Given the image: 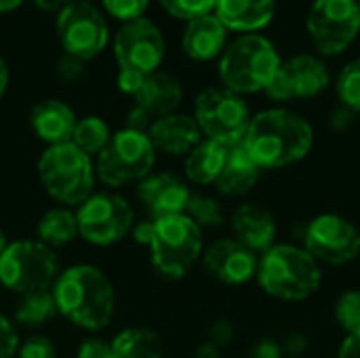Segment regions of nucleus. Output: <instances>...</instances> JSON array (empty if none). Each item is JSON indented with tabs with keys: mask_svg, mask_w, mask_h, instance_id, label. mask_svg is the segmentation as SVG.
Instances as JSON below:
<instances>
[{
	"mask_svg": "<svg viewBox=\"0 0 360 358\" xmlns=\"http://www.w3.org/2000/svg\"><path fill=\"white\" fill-rule=\"evenodd\" d=\"M314 141L316 133L306 116L274 106L251 116L243 146L262 171H281L306 160Z\"/></svg>",
	"mask_w": 360,
	"mask_h": 358,
	"instance_id": "nucleus-1",
	"label": "nucleus"
},
{
	"mask_svg": "<svg viewBox=\"0 0 360 358\" xmlns=\"http://www.w3.org/2000/svg\"><path fill=\"white\" fill-rule=\"evenodd\" d=\"M59 317L89 333L105 329L116 312V291L108 274L91 264H74L59 272L51 287Z\"/></svg>",
	"mask_w": 360,
	"mask_h": 358,
	"instance_id": "nucleus-2",
	"label": "nucleus"
},
{
	"mask_svg": "<svg viewBox=\"0 0 360 358\" xmlns=\"http://www.w3.org/2000/svg\"><path fill=\"white\" fill-rule=\"evenodd\" d=\"M259 289L272 300L297 304L316 295L323 287V266L295 243H276L259 255L255 276Z\"/></svg>",
	"mask_w": 360,
	"mask_h": 358,
	"instance_id": "nucleus-3",
	"label": "nucleus"
},
{
	"mask_svg": "<svg viewBox=\"0 0 360 358\" xmlns=\"http://www.w3.org/2000/svg\"><path fill=\"white\" fill-rule=\"evenodd\" d=\"M281 63L283 57L268 36L240 34L217 59L219 84L240 97L266 93Z\"/></svg>",
	"mask_w": 360,
	"mask_h": 358,
	"instance_id": "nucleus-4",
	"label": "nucleus"
},
{
	"mask_svg": "<svg viewBox=\"0 0 360 358\" xmlns=\"http://www.w3.org/2000/svg\"><path fill=\"white\" fill-rule=\"evenodd\" d=\"M44 192L63 207L82 205L95 188V160L80 152L72 141L49 146L36 165Z\"/></svg>",
	"mask_w": 360,
	"mask_h": 358,
	"instance_id": "nucleus-5",
	"label": "nucleus"
},
{
	"mask_svg": "<svg viewBox=\"0 0 360 358\" xmlns=\"http://www.w3.org/2000/svg\"><path fill=\"white\" fill-rule=\"evenodd\" d=\"M150 262L167 281H181L200 262L205 251L202 230L188 215L154 219Z\"/></svg>",
	"mask_w": 360,
	"mask_h": 358,
	"instance_id": "nucleus-6",
	"label": "nucleus"
},
{
	"mask_svg": "<svg viewBox=\"0 0 360 358\" xmlns=\"http://www.w3.org/2000/svg\"><path fill=\"white\" fill-rule=\"evenodd\" d=\"M156 148L148 133L120 129L95 158V175L108 188H124L146 179L156 165Z\"/></svg>",
	"mask_w": 360,
	"mask_h": 358,
	"instance_id": "nucleus-7",
	"label": "nucleus"
},
{
	"mask_svg": "<svg viewBox=\"0 0 360 358\" xmlns=\"http://www.w3.org/2000/svg\"><path fill=\"white\" fill-rule=\"evenodd\" d=\"M59 272L55 251L38 238L13 241L0 253V285L17 295L51 289Z\"/></svg>",
	"mask_w": 360,
	"mask_h": 358,
	"instance_id": "nucleus-8",
	"label": "nucleus"
},
{
	"mask_svg": "<svg viewBox=\"0 0 360 358\" xmlns=\"http://www.w3.org/2000/svg\"><path fill=\"white\" fill-rule=\"evenodd\" d=\"M192 116L205 139L232 148L245 139L253 114L245 97L219 84L207 87L196 95Z\"/></svg>",
	"mask_w": 360,
	"mask_h": 358,
	"instance_id": "nucleus-9",
	"label": "nucleus"
},
{
	"mask_svg": "<svg viewBox=\"0 0 360 358\" xmlns=\"http://www.w3.org/2000/svg\"><path fill=\"white\" fill-rule=\"evenodd\" d=\"M306 32L323 59L346 53L360 36L356 0H312L306 15Z\"/></svg>",
	"mask_w": 360,
	"mask_h": 358,
	"instance_id": "nucleus-10",
	"label": "nucleus"
},
{
	"mask_svg": "<svg viewBox=\"0 0 360 358\" xmlns=\"http://www.w3.org/2000/svg\"><path fill=\"white\" fill-rule=\"evenodd\" d=\"M55 32L65 55L91 61L110 44V25L103 11L89 0H72L55 17Z\"/></svg>",
	"mask_w": 360,
	"mask_h": 358,
	"instance_id": "nucleus-11",
	"label": "nucleus"
},
{
	"mask_svg": "<svg viewBox=\"0 0 360 358\" xmlns=\"http://www.w3.org/2000/svg\"><path fill=\"white\" fill-rule=\"evenodd\" d=\"M78 236L95 247H112L131 236L135 211L131 203L116 192H93L76 207Z\"/></svg>",
	"mask_w": 360,
	"mask_h": 358,
	"instance_id": "nucleus-12",
	"label": "nucleus"
},
{
	"mask_svg": "<svg viewBox=\"0 0 360 358\" xmlns=\"http://www.w3.org/2000/svg\"><path fill=\"white\" fill-rule=\"evenodd\" d=\"M302 247L321 266H348L360 257V228L340 213H319L304 226Z\"/></svg>",
	"mask_w": 360,
	"mask_h": 358,
	"instance_id": "nucleus-13",
	"label": "nucleus"
},
{
	"mask_svg": "<svg viewBox=\"0 0 360 358\" xmlns=\"http://www.w3.org/2000/svg\"><path fill=\"white\" fill-rule=\"evenodd\" d=\"M331 70L316 53H297L283 59L266 97L274 103H293L321 97L331 87Z\"/></svg>",
	"mask_w": 360,
	"mask_h": 358,
	"instance_id": "nucleus-14",
	"label": "nucleus"
},
{
	"mask_svg": "<svg viewBox=\"0 0 360 358\" xmlns=\"http://www.w3.org/2000/svg\"><path fill=\"white\" fill-rule=\"evenodd\" d=\"M112 51L120 70H133L148 76L160 70L167 42L160 27L152 19L141 17L118 27Z\"/></svg>",
	"mask_w": 360,
	"mask_h": 358,
	"instance_id": "nucleus-15",
	"label": "nucleus"
},
{
	"mask_svg": "<svg viewBox=\"0 0 360 358\" xmlns=\"http://www.w3.org/2000/svg\"><path fill=\"white\" fill-rule=\"evenodd\" d=\"M207 274L221 285L243 287L257 276L259 255L238 243L234 236H224L205 247L200 257Z\"/></svg>",
	"mask_w": 360,
	"mask_h": 358,
	"instance_id": "nucleus-16",
	"label": "nucleus"
},
{
	"mask_svg": "<svg viewBox=\"0 0 360 358\" xmlns=\"http://www.w3.org/2000/svg\"><path fill=\"white\" fill-rule=\"evenodd\" d=\"M192 196L190 184L169 171L150 173L146 179L137 184V198L148 211L150 219L184 215L188 200Z\"/></svg>",
	"mask_w": 360,
	"mask_h": 358,
	"instance_id": "nucleus-17",
	"label": "nucleus"
},
{
	"mask_svg": "<svg viewBox=\"0 0 360 358\" xmlns=\"http://www.w3.org/2000/svg\"><path fill=\"white\" fill-rule=\"evenodd\" d=\"M232 236L257 255L278 243V222L270 209L257 203H243L230 215Z\"/></svg>",
	"mask_w": 360,
	"mask_h": 358,
	"instance_id": "nucleus-18",
	"label": "nucleus"
},
{
	"mask_svg": "<svg viewBox=\"0 0 360 358\" xmlns=\"http://www.w3.org/2000/svg\"><path fill=\"white\" fill-rule=\"evenodd\" d=\"M228 36L230 32L226 25L215 17V13H209L186 23L181 34V51L196 63L217 61L230 42Z\"/></svg>",
	"mask_w": 360,
	"mask_h": 358,
	"instance_id": "nucleus-19",
	"label": "nucleus"
},
{
	"mask_svg": "<svg viewBox=\"0 0 360 358\" xmlns=\"http://www.w3.org/2000/svg\"><path fill=\"white\" fill-rule=\"evenodd\" d=\"M148 135L156 152H162L169 156H188L205 139L194 116L184 114V112H173V114L156 118Z\"/></svg>",
	"mask_w": 360,
	"mask_h": 358,
	"instance_id": "nucleus-20",
	"label": "nucleus"
},
{
	"mask_svg": "<svg viewBox=\"0 0 360 358\" xmlns=\"http://www.w3.org/2000/svg\"><path fill=\"white\" fill-rule=\"evenodd\" d=\"M213 13L228 32L262 34L276 17V0H215Z\"/></svg>",
	"mask_w": 360,
	"mask_h": 358,
	"instance_id": "nucleus-21",
	"label": "nucleus"
},
{
	"mask_svg": "<svg viewBox=\"0 0 360 358\" xmlns=\"http://www.w3.org/2000/svg\"><path fill=\"white\" fill-rule=\"evenodd\" d=\"M76 122V112L61 99H42L30 112V129L46 148L72 141Z\"/></svg>",
	"mask_w": 360,
	"mask_h": 358,
	"instance_id": "nucleus-22",
	"label": "nucleus"
},
{
	"mask_svg": "<svg viewBox=\"0 0 360 358\" xmlns=\"http://www.w3.org/2000/svg\"><path fill=\"white\" fill-rule=\"evenodd\" d=\"M262 173L264 171L251 158V154L245 150V146L240 141V143L228 148V156H226L224 169L215 181V188L221 196L243 198L249 192H253V188L262 179Z\"/></svg>",
	"mask_w": 360,
	"mask_h": 358,
	"instance_id": "nucleus-23",
	"label": "nucleus"
},
{
	"mask_svg": "<svg viewBox=\"0 0 360 358\" xmlns=\"http://www.w3.org/2000/svg\"><path fill=\"white\" fill-rule=\"evenodd\" d=\"M133 99H135V106L146 110L156 120L160 116H167L179 110L184 101V87L173 74L158 70L146 76L139 93Z\"/></svg>",
	"mask_w": 360,
	"mask_h": 358,
	"instance_id": "nucleus-24",
	"label": "nucleus"
},
{
	"mask_svg": "<svg viewBox=\"0 0 360 358\" xmlns=\"http://www.w3.org/2000/svg\"><path fill=\"white\" fill-rule=\"evenodd\" d=\"M228 156V148L215 143L211 139H202L188 156H184V177L194 186H215L224 162Z\"/></svg>",
	"mask_w": 360,
	"mask_h": 358,
	"instance_id": "nucleus-25",
	"label": "nucleus"
},
{
	"mask_svg": "<svg viewBox=\"0 0 360 358\" xmlns=\"http://www.w3.org/2000/svg\"><path fill=\"white\" fill-rule=\"evenodd\" d=\"M110 344L112 358H162V340L150 327H127Z\"/></svg>",
	"mask_w": 360,
	"mask_h": 358,
	"instance_id": "nucleus-26",
	"label": "nucleus"
},
{
	"mask_svg": "<svg viewBox=\"0 0 360 358\" xmlns=\"http://www.w3.org/2000/svg\"><path fill=\"white\" fill-rule=\"evenodd\" d=\"M38 241L44 243L51 249L65 247L72 241L78 238V222H76V209L70 207H53L49 209L36 226Z\"/></svg>",
	"mask_w": 360,
	"mask_h": 358,
	"instance_id": "nucleus-27",
	"label": "nucleus"
},
{
	"mask_svg": "<svg viewBox=\"0 0 360 358\" xmlns=\"http://www.w3.org/2000/svg\"><path fill=\"white\" fill-rule=\"evenodd\" d=\"M57 314L59 312H57L53 291L42 289V291H32V293L21 295L13 312V323L25 329H40L46 323H51Z\"/></svg>",
	"mask_w": 360,
	"mask_h": 358,
	"instance_id": "nucleus-28",
	"label": "nucleus"
},
{
	"mask_svg": "<svg viewBox=\"0 0 360 358\" xmlns=\"http://www.w3.org/2000/svg\"><path fill=\"white\" fill-rule=\"evenodd\" d=\"M110 137H112V131H110L108 122L101 116L91 114V116L78 118L74 135H72V143L80 152H84L86 156H91L95 160L97 154L108 146Z\"/></svg>",
	"mask_w": 360,
	"mask_h": 358,
	"instance_id": "nucleus-29",
	"label": "nucleus"
},
{
	"mask_svg": "<svg viewBox=\"0 0 360 358\" xmlns=\"http://www.w3.org/2000/svg\"><path fill=\"white\" fill-rule=\"evenodd\" d=\"M200 230H207V228H219L224 226L226 222V213H224V207L219 205L217 198L209 196V194H194L190 196L188 200V207H186V213Z\"/></svg>",
	"mask_w": 360,
	"mask_h": 358,
	"instance_id": "nucleus-30",
	"label": "nucleus"
},
{
	"mask_svg": "<svg viewBox=\"0 0 360 358\" xmlns=\"http://www.w3.org/2000/svg\"><path fill=\"white\" fill-rule=\"evenodd\" d=\"M333 87H335V95H338V103L346 106L354 114H360V55L350 59L340 70Z\"/></svg>",
	"mask_w": 360,
	"mask_h": 358,
	"instance_id": "nucleus-31",
	"label": "nucleus"
},
{
	"mask_svg": "<svg viewBox=\"0 0 360 358\" xmlns=\"http://www.w3.org/2000/svg\"><path fill=\"white\" fill-rule=\"evenodd\" d=\"M333 319L344 335L360 331V289H346L333 304Z\"/></svg>",
	"mask_w": 360,
	"mask_h": 358,
	"instance_id": "nucleus-32",
	"label": "nucleus"
},
{
	"mask_svg": "<svg viewBox=\"0 0 360 358\" xmlns=\"http://www.w3.org/2000/svg\"><path fill=\"white\" fill-rule=\"evenodd\" d=\"M158 4L169 17L186 23L215 11V0H158Z\"/></svg>",
	"mask_w": 360,
	"mask_h": 358,
	"instance_id": "nucleus-33",
	"label": "nucleus"
},
{
	"mask_svg": "<svg viewBox=\"0 0 360 358\" xmlns=\"http://www.w3.org/2000/svg\"><path fill=\"white\" fill-rule=\"evenodd\" d=\"M101 6L112 19L120 23H129L146 17L150 0H101Z\"/></svg>",
	"mask_w": 360,
	"mask_h": 358,
	"instance_id": "nucleus-34",
	"label": "nucleus"
},
{
	"mask_svg": "<svg viewBox=\"0 0 360 358\" xmlns=\"http://www.w3.org/2000/svg\"><path fill=\"white\" fill-rule=\"evenodd\" d=\"M17 358H57V348L46 335H32L19 344Z\"/></svg>",
	"mask_w": 360,
	"mask_h": 358,
	"instance_id": "nucleus-35",
	"label": "nucleus"
},
{
	"mask_svg": "<svg viewBox=\"0 0 360 358\" xmlns=\"http://www.w3.org/2000/svg\"><path fill=\"white\" fill-rule=\"evenodd\" d=\"M19 331L13 319L0 314V358H15L19 350Z\"/></svg>",
	"mask_w": 360,
	"mask_h": 358,
	"instance_id": "nucleus-36",
	"label": "nucleus"
},
{
	"mask_svg": "<svg viewBox=\"0 0 360 358\" xmlns=\"http://www.w3.org/2000/svg\"><path fill=\"white\" fill-rule=\"evenodd\" d=\"M359 114H354L352 110H348L342 103H335L327 116V124L333 133H348L354 124H356Z\"/></svg>",
	"mask_w": 360,
	"mask_h": 358,
	"instance_id": "nucleus-37",
	"label": "nucleus"
},
{
	"mask_svg": "<svg viewBox=\"0 0 360 358\" xmlns=\"http://www.w3.org/2000/svg\"><path fill=\"white\" fill-rule=\"evenodd\" d=\"M281 346H283L285 358H304L310 350V338L304 331L295 329V331H289L281 340Z\"/></svg>",
	"mask_w": 360,
	"mask_h": 358,
	"instance_id": "nucleus-38",
	"label": "nucleus"
},
{
	"mask_svg": "<svg viewBox=\"0 0 360 358\" xmlns=\"http://www.w3.org/2000/svg\"><path fill=\"white\" fill-rule=\"evenodd\" d=\"M236 338V329L234 325L228 321V319H219L215 321L211 327H209V333H207V342L217 346L219 350H224L226 346H230Z\"/></svg>",
	"mask_w": 360,
	"mask_h": 358,
	"instance_id": "nucleus-39",
	"label": "nucleus"
},
{
	"mask_svg": "<svg viewBox=\"0 0 360 358\" xmlns=\"http://www.w3.org/2000/svg\"><path fill=\"white\" fill-rule=\"evenodd\" d=\"M84 65H86L84 61L61 53V57L57 59V76H59L61 82H68V84L78 82L82 78V74H84Z\"/></svg>",
	"mask_w": 360,
	"mask_h": 358,
	"instance_id": "nucleus-40",
	"label": "nucleus"
},
{
	"mask_svg": "<svg viewBox=\"0 0 360 358\" xmlns=\"http://www.w3.org/2000/svg\"><path fill=\"white\" fill-rule=\"evenodd\" d=\"M76 358H112V344L101 338H89L78 346Z\"/></svg>",
	"mask_w": 360,
	"mask_h": 358,
	"instance_id": "nucleus-41",
	"label": "nucleus"
},
{
	"mask_svg": "<svg viewBox=\"0 0 360 358\" xmlns=\"http://www.w3.org/2000/svg\"><path fill=\"white\" fill-rule=\"evenodd\" d=\"M247 358H285V352H283L281 340L262 338V340H257V342L249 348Z\"/></svg>",
	"mask_w": 360,
	"mask_h": 358,
	"instance_id": "nucleus-42",
	"label": "nucleus"
},
{
	"mask_svg": "<svg viewBox=\"0 0 360 358\" xmlns=\"http://www.w3.org/2000/svg\"><path fill=\"white\" fill-rule=\"evenodd\" d=\"M143 80H146V74H139L133 70H118V74H116L118 91H122L124 95H131V97H135L139 93Z\"/></svg>",
	"mask_w": 360,
	"mask_h": 358,
	"instance_id": "nucleus-43",
	"label": "nucleus"
},
{
	"mask_svg": "<svg viewBox=\"0 0 360 358\" xmlns=\"http://www.w3.org/2000/svg\"><path fill=\"white\" fill-rule=\"evenodd\" d=\"M152 122H154V118H152L146 110H141L139 106H133V108L129 110V114H127L124 129L148 133V131H150V127H152Z\"/></svg>",
	"mask_w": 360,
	"mask_h": 358,
	"instance_id": "nucleus-44",
	"label": "nucleus"
},
{
	"mask_svg": "<svg viewBox=\"0 0 360 358\" xmlns=\"http://www.w3.org/2000/svg\"><path fill=\"white\" fill-rule=\"evenodd\" d=\"M152 234H154V219H141V222H135L133 230H131V236L135 243L143 245V247H150V241H152Z\"/></svg>",
	"mask_w": 360,
	"mask_h": 358,
	"instance_id": "nucleus-45",
	"label": "nucleus"
},
{
	"mask_svg": "<svg viewBox=\"0 0 360 358\" xmlns=\"http://www.w3.org/2000/svg\"><path fill=\"white\" fill-rule=\"evenodd\" d=\"M335 358H360V331L359 333L344 335Z\"/></svg>",
	"mask_w": 360,
	"mask_h": 358,
	"instance_id": "nucleus-46",
	"label": "nucleus"
},
{
	"mask_svg": "<svg viewBox=\"0 0 360 358\" xmlns=\"http://www.w3.org/2000/svg\"><path fill=\"white\" fill-rule=\"evenodd\" d=\"M34 2V6L38 8V11H42V13H59L63 6H68L72 0H32Z\"/></svg>",
	"mask_w": 360,
	"mask_h": 358,
	"instance_id": "nucleus-47",
	"label": "nucleus"
},
{
	"mask_svg": "<svg viewBox=\"0 0 360 358\" xmlns=\"http://www.w3.org/2000/svg\"><path fill=\"white\" fill-rule=\"evenodd\" d=\"M192 358H224V350H219L217 346L209 344V342H202L196 350Z\"/></svg>",
	"mask_w": 360,
	"mask_h": 358,
	"instance_id": "nucleus-48",
	"label": "nucleus"
},
{
	"mask_svg": "<svg viewBox=\"0 0 360 358\" xmlns=\"http://www.w3.org/2000/svg\"><path fill=\"white\" fill-rule=\"evenodd\" d=\"M8 82H11V70H8L6 59L0 55V101H2V97H4V93H6V89H8Z\"/></svg>",
	"mask_w": 360,
	"mask_h": 358,
	"instance_id": "nucleus-49",
	"label": "nucleus"
},
{
	"mask_svg": "<svg viewBox=\"0 0 360 358\" xmlns=\"http://www.w3.org/2000/svg\"><path fill=\"white\" fill-rule=\"evenodd\" d=\"M23 4V0H0V15H8L17 11Z\"/></svg>",
	"mask_w": 360,
	"mask_h": 358,
	"instance_id": "nucleus-50",
	"label": "nucleus"
},
{
	"mask_svg": "<svg viewBox=\"0 0 360 358\" xmlns=\"http://www.w3.org/2000/svg\"><path fill=\"white\" fill-rule=\"evenodd\" d=\"M6 245H8V241H6V234H4V230L0 228V253L6 249Z\"/></svg>",
	"mask_w": 360,
	"mask_h": 358,
	"instance_id": "nucleus-51",
	"label": "nucleus"
},
{
	"mask_svg": "<svg viewBox=\"0 0 360 358\" xmlns=\"http://www.w3.org/2000/svg\"><path fill=\"white\" fill-rule=\"evenodd\" d=\"M356 4H359V8H360V0H356Z\"/></svg>",
	"mask_w": 360,
	"mask_h": 358,
	"instance_id": "nucleus-52",
	"label": "nucleus"
}]
</instances>
